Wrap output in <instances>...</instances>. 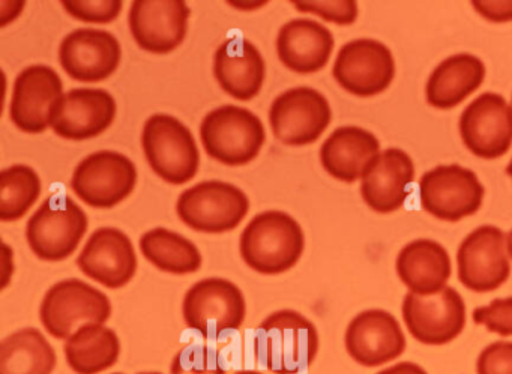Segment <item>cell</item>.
I'll list each match as a JSON object with an SVG mask.
<instances>
[{"label":"cell","mask_w":512,"mask_h":374,"mask_svg":"<svg viewBox=\"0 0 512 374\" xmlns=\"http://www.w3.org/2000/svg\"><path fill=\"white\" fill-rule=\"evenodd\" d=\"M305 248L301 224L283 211L256 215L239 241L242 260L262 275H278L292 269Z\"/></svg>","instance_id":"obj_1"},{"label":"cell","mask_w":512,"mask_h":374,"mask_svg":"<svg viewBox=\"0 0 512 374\" xmlns=\"http://www.w3.org/2000/svg\"><path fill=\"white\" fill-rule=\"evenodd\" d=\"M256 344L269 371L299 374L310 368L319 353V332L298 311L280 310L260 323Z\"/></svg>","instance_id":"obj_2"},{"label":"cell","mask_w":512,"mask_h":374,"mask_svg":"<svg viewBox=\"0 0 512 374\" xmlns=\"http://www.w3.org/2000/svg\"><path fill=\"white\" fill-rule=\"evenodd\" d=\"M206 154L224 166H245L262 151L266 131L259 116L238 106L212 110L200 125Z\"/></svg>","instance_id":"obj_3"},{"label":"cell","mask_w":512,"mask_h":374,"mask_svg":"<svg viewBox=\"0 0 512 374\" xmlns=\"http://www.w3.org/2000/svg\"><path fill=\"white\" fill-rule=\"evenodd\" d=\"M142 148L155 175L167 184H187L199 170L200 154L193 133L175 116H151L143 127Z\"/></svg>","instance_id":"obj_4"},{"label":"cell","mask_w":512,"mask_h":374,"mask_svg":"<svg viewBox=\"0 0 512 374\" xmlns=\"http://www.w3.org/2000/svg\"><path fill=\"white\" fill-rule=\"evenodd\" d=\"M88 215L67 194L49 197L26 226L32 253L44 262L68 259L88 232Z\"/></svg>","instance_id":"obj_5"},{"label":"cell","mask_w":512,"mask_h":374,"mask_svg":"<svg viewBox=\"0 0 512 374\" xmlns=\"http://www.w3.org/2000/svg\"><path fill=\"white\" fill-rule=\"evenodd\" d=\"M110 316L112 302L106 293L79 278H68L50 287L40 308L44 329L58 340H68L86 323L104 325Z\"/></svg>","instance_id":"obj_6"},{"label":"cell","mask_w":512,"mask_h":374,"mask_svg":"<svg viewBox=\"0 0 512 374\" xmlns=\"http://www.w3.org/2000/svg\"><path fill=\"white\" fill-rule=\"evenodd\" d=\"M250 211L247 194L223 181H206L179 196L176 212L190 229L209 235L236 229Z\"/></svg>","instance_id":"obj_7"},{"label":"cell","mask_w":512,"mask_h":374,"mask_svg":"<svg viewBox=\"0 0 512 374\" xmlns=\"http://www.w3.org/2000/svg\"><path fill=\"white\" fill-rule=\"evenodd\" d=\"M182 314L188 328L209 340L238 331L247 314L244 293L226 278H205L185 293Z\"/></svg>","instance_id":"obj_8"},{"label":"cell","mask_w":512,"mask_h":374,"mask_svg":"<svg viewBox=\"0 0 512 374\" xmlns=\"http://www.w3.org/2000/svg\"><path fill=\"white\" fill-rule=\"evenodd\" d=\"M484 196L485 190L478 176L458 164L436 167L424 173L419 181L422 209L448 223H457L476 214Z\"/></svg>","instance_id":"obj_9"},{"label":"cell","mask_w":512,"mask_h":374,"mask_svg":"<svg viewBox=\"0 0 512 374\" xmlns=\"http://www.w3.org/2000/svg\"><path fill=\"white\" fill-rule=\"evenodd\" d=\"M137 169L121 152L100 151L80 161L71 188L91 208L110 209L133 194Z\"/></svg>","instance_id":"obj_10"},{"label":"cell","mask_w":512,"mask_h":374,"mask_svg":"<svg viewBox=\"0 0 512 374\" xmlns=\"http://www.w3.org/2000/svg\"><path fill=\"white\" fill-rule=\"evenodd\" d=\"M331 121L328 100L307 86L278 95L269 110V125L275 139L293 148L317 142Z\"/></svg>","instance_id":"obj_11"},{"label":"cell","mask_w":512,"mask_h":374,"mask_svg":"<svg viewBox=\"0 0 512 374\" xmlns=\"http://www.w3.org/2000/svg\"><path fill=\"white\" fill-rule=\"evenodd\" d=\"M401 314L410 335L427 346L451 343L466 326L464 299L457 290L448 286L436 295L407 293Z\"/></svg>","instance_id":"obj_12"},{"label":"cell","mask_w":512,"mask_h":374,"mask_svg":"<svg viewBox=\"0 0 512 374\" xmlns=\"http://www.w3.org/2000/svg\"><path fill=\"white\" fill-rule=\"evenodd\" d=\"M332 76L349 94L374 97L385 92L394 80V56L380 41L368 38L350 41L338 52Z\"/></svg>","instance_id":"obj_13"},{"label":"cell","mask_w":512,"mask_h":374,"mask_svg":"<svg viewBox=\"0 0 512 374\" xmlns=\"http://www.w3.org/2000/svg\"><path fill=\"white\" fill-rule=\"evenodd\" d=\"M458 280L475 293L494 292L508 281L511 263L506 235L496 226H481L466 236L457 253Z\"/></svg>","instance_id":"obj_14"},{"label":"cell","mask_w":512,"mask_h":374,"mask_svg":"<svg viewBox=\"0 0 512 374\" xmlns=\"http://www.w3.org/2000/svg\"><path fill=\"white\" fill-rule=\"evenodd\" d=\"M64 83L53 68L32 65L14 82L10 118L26 134L44 133L64 98Z\"/></svg>","instance_id":"obj_15"},{"label":"cell","mask_w":512,"mask_h":374,"mask_svg":"<svg viewBox=\"0 0 512 374\" xmlns=\"http://www.w3.org/2000/svg\"><path fill=\"white\" fill-rule=\"evenodd\" d=\"M461 140L482 160H497L512 146V107L502 95L485 92L461 113Z\"/></svg>","instance_id":"obj_16"},{"label":"cell","mask_w":512,"mask_h":374,"mask_svg":"<svg viewBox=\"0 0 512 374\" xmlns=\"http://www.w3.org/2000/svg\"><path fill=\"white\" fill-rule=\"evenodd\" d=\"M191 11L182 0H136L128 26L140 49L152 55H169L184 43Z\"/></svg>","instance_id":"obj_17"},{"label":"cell","mask_w":512,"mask_h":374,"mask_svg":"<svg viewBox=\"0 0 512 374\" xmlns=\"http://www.w3.org/2000/svg\"><path fill=\"white\" fill-rule=\"evenodd\" d=\"M344 344L353 361L374 368L400 358L407 343L398 320L388 311L373 308L353 317Z\"/></svg>","instance_id":"obj_18"},{"label":"cell","mask_w":512,"mask_h":374,"mask_svg":"<svg viewBox=\"0 0 512 374\" xmlns=\"http://www.w3.org/2000/svg\"><path fill=\"white\" fill-rule=\"evenodd\" d=\"M121 59L116 37L98 29H76L59 47V64L76 82H104L118 70Z\"/></svg>","instance_id":"obj_19"},{"label":"cell","mask_w":512,"mask_h":374,"mask_svg":"<svg viewBox=\"0 0 512 374\" xmlns=\"http://www.w3.org/2000/svg\"><path fill=\"white\" fill-rule=\"evenodd\" d=\"M80 271L107 289L127 286L137 271V256L133 242L122 230L101 227L77 257Z\"/></svg>","instance_id":"obj_20"},{"label":"cell","mask_w":512,"mask_h":374,"mask_svg":"<svg viewBox=\"0 0 512 374\" xmlns=\"http://www.w3.org/2000/svg\"><path fill=\"white\" fill-rule=\"evenodd\" d=\"M116 112L115 98L104 89H71L53 115L52 130L73 142L94 139L109 130Z\"/></svg>","instance_id":"obj_21"},{"label":"cell","mask_w":512,"mask_h":374,"mask_svg":"<svg viewBox=\"0 0 512 374\" xmlns=\"http://www.w3.org/2000/svg\"><path fill=\"white\" fill-rule=\"evenodd\" d=\"M415 179V164L407 152L389 148L380 152L362 176L361 196L371 211L391 214L403 208Z\"/></svg>","instance_id":"obj_22"},{"label":"cell","mask_w":512,"mask_h":374,"mask_svg":"<svg viewBox=\"0 0 512 374\" xmlns=\"http://www.w3.org/2000/svg\"><path fill=\"white\" fill-rule=\"evenodd\" d=\"M214 77L230 97L251 101L259 95L265 83V59L247 38H230L215 52Z\"/></svg>","instance_id":"obj_23"},{"label":"cell","mask_w":512,"mask_h":374,"mask_svg":"<svg viewBox=\"0 0 512 374\" xmlns=\"http://www.w3.org/2000/svg\"><path fill=\"white\" fill-rule=\"evenodd\" d=\"M334 44L332 32L316 20L295 19L278 32L277 55L293 73L313 74L328 65Z\"/></svg>","instance_id":"obj_24"},{"label":"cell","mask_w":512,"mask_h":374,"mask_svg":"<svg viewBox=\"0 0 512 374\" xmlns=\"http://www.w3.org/2000/svg\"><path fill=\"white\" fill-rule=\"evenodd\" d=\"M379 154V140L370 131L359 127H341L320 148V163L332 178L344 184H353L362 179Z\"/></svg>","instance_id":"obj_25"},{"label":"cell","mask_w":512,"mask_h":374,"mask_svg":"<svg viewBox=\"0 0 512 374\" xmlns=\"http://www.w3.org/2000/svg\"><path fill=\"white\" fill-rule=\"evenodd\" d=\"M401 283L415 295L442 292L452 274L451 257L439 242L416 239L398 253L395 262Z\"/></svg>","instance_id":"obj_26"},{"label":"cell","mask_w":512,"mask_h":374,"mask_svg":"<svg viewBox=\"0 0 512 374\" xmlns=\"http://www.w3.org/2000/svg\"><path fill=\"white\" fill-rule=\"evenodd\" d=\"M485 79V65L469 53L451 56L440 62L425 88L427 103L434 109L449 110L463 103L481 88Z\"/></svg>","instance_id":"obj_27"},{"label":"cell","mask_w":512,"mask_h":374,"mask_svg":"<svg viewBox=\"0 0 512 374\" xmlns=\"http://www.w3.org/2000/svg\"><path fill=\"white\" fill-rule=\"evenodd\" d=\"M64 352L74 373L98 374L118 362L121 341L118 334L106 325L86 323L68 338Z\"/></svg>","instance_id":"obj_28"},{"label":"cell","mask_w":512,"mask_h":374,"mask_svg":"<svg viewBox=\"0 0 512 374\" xmlns=\"http://www.w3.org/2000/svg\"><path fill=\"white\" fill-rule=\"evenodd\" d=\"M56 352L43 332L20 329L0 341V374H52Z\"/></svg>","instance_id":"obj_29"},{"label":"cell","mask_w":512,"mask_h":374,"mask_svg":"<svg viewBox=\"0 0 512 374\" xmlns=\"http://www.w3.org/2000/svg\"><path fill=\"white\" fill-rule=\"evenodd\" d=\"M140 251L151 265L173 275H187L202 268L199 248L169 229L149 230L140 238Z\"/></svg>","instance_id":"obj_30"},{"label":"cell","mask_w":512,"mask_h":374,"mask_svg":"<svg viewBox=\"0 0 512 374\" xmlns=\"http://www.w3.org/2000/svg\"><path fill=\"white\" fill-rule=\"evenodd\" d=\"M41 194L38 173L25 164H16L0 172V220L14 223L25 217Z\"/></svg>","instance_id":"obj_31"},{"label":"cell","mask_w":512,"mask_h":374,"mask_svg":"<svg viewBox=\"0 0 512 374\" xmlns=\"http://www.w3.org/2000/svg\"><path fill=\"white\" fill-rule=\"evenodd\" d=\"M170 374H226L220 350L206 344H187L172 361Z\"/></svg>","instance_id":"obj_32"},{"label":"cell","mask_w":512,"mask_h":374,"mask_svg":"<svg viewBox=\"0 0 512 374\" xmlns=\"http://www.w3.org/2000/svg\"><path fill=\"white\" fill-rule=\"evenodd\" d=\"M292 5L299 13L314 14L325 22L335 23L338 26L353 25L358 19V4L353 0H338V2L295 0Z\"/></svg>","instance_id":"obj_33"},{"label":"cell","mask_w":512,"mask_h":374,"mask_svg":"<svg viewBox=\"0 0 512 374\" xmlns=\"http://www.w3.org/2000/svg\"><path fill=\"white\" fill-rule=\"evenodd\" d=\"M62 7L73 19L85 23H98L107 25L115 22L122 13L121 0H103V2H77V0H64Z\"/></svg>","instance_id":"obj_34"},{"label":"cell","mask_w":512,"mask_h":374,"mask_svg":"<svg viewBox=\"0 0 512 374\" xmlns=\"http://www.w3.org/2000/svg\"><path fill=\"white\" fill-rule=\"evenodd\" d=\"M472 317L476 325L485 326L493 334L511 337L512 296L511 298L493 299L490 304L475 308Z\"/></svg>","instance_id":"obj_35"},{"label":"cell","mask_w":512,"mask_h":374,"mask_svg":"<svg viewBox=\"0 0 512 374\" xmlns=\"http://www.w3.org/2000/svg\"><path fill=\"white\" fill-rule=\"evenodd\" d=\"M478 374H512V341L488 344L476 361Z\"/></svg>","instance_id":"obj_36"},{"label":"cell","mask_w":512,"mask_h":374,"mask_svg":"<svg viewBox=\"0 0 512 374\" xmlns=\"http://www.w3.org/2000/svg\"><path fill=\"white\" fill-rule=\"evenodd\" d=\"M479 16L488 22L506 23L512 22V2H491V0H475L472 2Z\"/></svg>","instance_id":"obj_37"},{"label":"cell","mask_w":512,"mask_h":374,"mask_svg":"<svg viewBox=\"0 0 512 374\" xmlns=\"http://www.w3.org/2000/svg\"><path fill=\"white\" fill-rule=\"evenodd\" d=\"M377 374H428L421 365L415 364V362H398V364L392 365V367L385 368V370L379 371Z\"/></svg>","instance_id":"obj_38"},{"label":"cell","mask_w":512,"mask_h":374,"mask_svg":"<svg viewBox=\"0 0 512 374\" xmlns=\"http://www.w3.org/2000/svg\"><path fill=\"white\" fill-rule=\"evenodd\" d=\"M506 250H508L509 257L512 259V230L506 236Z\"/></svg>","instance_id":"obj_39"},{"label":"cell","mask_w":512,"mask_h":374,"mask_svg":"<svg viewBox=\"0 0 512 374\" xmlns=\"http://www.w3.org/2000/svg\"><path fill=\"white\" fill-rule=\"evenodd\" d=\"M236 374H263V373H260V371L242 370V371H238V373H236Z\"/></svg>","instance_id":"obj_40"},{"label":"cell","mask_w":512,"mask_h":374,"mask_svg":"<svg viewBox=\"0 0 512 374\" xmlns=\"http://www.w3.org/2000/svg\"><path fill=\"white\" fill-rule=\"evenodd\" d=\"M506 175H508L509 178L512 179V160L511 163L508 164V167H506Z\"/></svg>","instance_id":"obj_41"},{"label":"cell","mask_w":512,"mask_h":374,"mask_svg":"<svg viewBox=\"0 0 512 374\" xmlns=\"http://www.w3.org/2000/svg\"><path fill=\"white\" fill-rule=\"evenodd\" d=\"M139 374H163V373H158V371H143V373H139Z\"/></svg>","instance_id":"obj_42"},{"label":"cell","mask_w":512,"mask_h":374,"mask_svg":"<svg viewBox=\"0 0 512 374\" xmlns=\"http://www.w3.org/2000/svg\"><path fill=\"white\" fill-rule=\"evenodd\" d=\"M115 374H121V373H115Z\"/></svg>","instance_id":"obj_43"},{"label":"cell","mask_w":512,"mask_h":374,"mask_svg":"<svg viewBox=\"0 0 512 374\" xmlns=\"http://www.w3.org/2000/svg\"><path fill=\"white\" fill-rule=\"evenodd\" d=\"M512 107V106H511Z\"/></svg>","instance_id":"obj_44"}]
</instances>
